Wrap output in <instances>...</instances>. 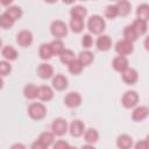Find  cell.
Returning <instances> with one entry per match:
<instances>
[{
    "label": "cell",
    "mask_w": 149,
    "mask_h": 149,
    "mask_svg": "<svg viewBox=\"0 0 149 149\" xmlns=\"http://www.w3.org/2000/svg\"><path fill=\"white\" fill-rule=\"evenodd\" d=\"M148 114H149V108L146 106H140L134 109L132 114V119L134 121H142L148 116Z\"/></svg>",
    "instance_id": "cell-14"
},
{
    "label": "cell",
    "mask_w": 149,
    "mask_h": 149,
    "mask_svg": "<svg viewBox=\"0 0 149 149\" xmlns=\"http://www.w3.org/2000/svg\"><path fill=\"white\" fill-rule=\"evenodd\" d=\"M1 54H2V56H3L6 59H8V61H14V59H16V57H17L16 50H15L13 47H10V45L3 47Z\"/></svg>",
    "instance_id": "cell-26"
},
{
    "label": "cell",
    "mask_w": 149,
    "mask_h": 149,
    "mask_svg": "<svg viewBox=\"0 0 149 149\" xmlns=\"http://www.w3.org/2000/svg\"><path fill=\"white\" fill-rule=\"evenodd\" d=\"M31 148L33 149H44V147H43V144L38 141V140H36L33 144H31Z\"/></svg>",
    "instance_id": "cell-40"
},
{
    "label": "cell",
    "mask_w": 149,
    "mask_h": 149,
    "mask_svg": "<svg viewBox=\"0 0 149 149\" xmlns=\"http://www.w3.org/2000/svg\"><path fill=\"white\" fill-rule=\"evenodd\" d=\"M83 68H84V65L80 63L79 59H74L73 62H71V63L69 64V71H70L72 74H78V73H80L81 70H83Z\"/></svg>",
    "instance_id": "cell-33"
},
{
    "label": "cell",
    "mask_w": 149,
    "mask_h": 149,
    "mask_svg": "<svg viewBox=\"0 0 149 149\" xmlns=\"http://www.w3.org/2000/svg\"><path fill=\"white\" fill-rule=\"evenodd\" d=\"M45 2H48V3H54V2H56L57 0H44Z\"/></svg>",
    "instance_id": "cell-45"
},
{
    "label": "cell",
    "mask_w": 149,
    "mask_h": 149,
    "mask_svg": "<svg viewBox=\"0 0 149 149\" xmlns=\"http://www.w3.org/2000/svg\"><path fill=\"white\" fill-rule=\"evenodd\" d=\"M105 27V20L100 15H92L87 21V28L92 34H101Z\"/></svg>",
    "instance_id": "cell-1"
},
{
    "label": "cell",
    "mask_w": 149,
    "mask_h": 149,
    "mask_svg": "<svg viewBox=\"0 0 149 149\" xmlns=\"http://www.w3.org/2000/svg\"><path fill=\"white\" fill-rule=\"evenodd\" d=\"M54 148H55V149H59V148H70V144H69L68 142H65V141L59 140V141H57V142L54 144Z\"/></svg>",
    "instance_id": "cell-38"
},
{
    "label": "cell",
    "mask_w": 149,
    "mask_h": 149,
    "mask_svg": "<svg viewBox=\"0 0 149 149\" xmlns=\"http://www.w3.org/2000/svg\"><path fill=\"white\" fill-rule=\"evenodd\" d=\"M83 1H84V0H83Z\"/></svg>",
    "instance_id": "cell-47"
},
{
    "label": "cell",
    "mask_w": 149,
    "mask_h": 149,
    "mask_svg": "<svg viewBox=\"0 0 149 149\" xmlns=\"http://www.w3.org/2000/svg\"><path fill=\"white\" fill-rule=\"evenodd\" d=\"M137 36L139 35H137L136 30L134 29L133 24L132 26H127L125 28V30H123V37H125V40L130 41V42H135L137 40Z\"/></svg>",
    "instance_id": "cell-23"
},
{
    "label": "cell",
    "mask_w": 149,
    "mask_h": 149,
    "mask_svg": "<svg viewBox=\"0 0 149 149\" xmlns=\"http://www.w3.org/2000/svg\"><path fill=\"white\" fill-rule=\"evenodd\" d=\"M14 22H15V21H14L6 12L1 14V16H0V24H1L2 28H5V29L10 28V27L14 24Z\"/></svg>",
    "instance_id": "cell-32"
},
{
    "label": "cell",
    "mask_w": 149,
    "mask_h": 149,
    "mask_svg": "<svg viewBox=\"0 0 149 149\" xmlns=\"http://www.w3.org/2000/svg\"><path fill=\"white\" fill-rule=\"evenodd\" d=\"M54 136H55V134H54V133L44 132V133H42V134L40 135L38 141L43 144V147H44V148H48V147H50V146L52 144V142H54Z\"/></svg>",
    "instance_id": "cell-20"
},
{
    "label": "cell",
    "mask_w": 149,
    "mask_h": 149,
    "mask_svg": "<svg viewBox=\"0 0 149 149\" xmlns=\"http://www.w3.org/2000/svg\"><path fill=\"white\" fill-rule=\"evenodd\" d=\"M133 27H134V29L136 30V33H137V35H143V34H146V31H147V21H144V20H141V19H136L134 22H133Z\"/></svg>",
    "instance_id": "cell-27"
},
{
    "label": "cell",
    "mask_w": 149,
    "mask_h": 149,
    "mask_svg": "<svg viewBox=\"0 0 149 149\" xmlns=\"http://www.w3.org/2000/svg\"><path fill=\"white\" fill-rule=\"evenodd\" d=\"M78 59L80 61V63L84 66H87V65H90L93 62V54L91 51H88V50H84V51H81L79 54Z\"/></svg>",
    "instance_id": "cell-24"
},
{
    "label": "cell",
    "mask_w": 149,
    "mask_h": 149,
    "mask_svg": "<svg viewBox=\"0 0 149 149\" xmlns=\"http://www.w3.org/2000/svg\"><path fill=\"white\" fill-rule=\"evenodd\" d=\"M52 87L57 91H63L68 87V78L63 74H56L52 78Z\"/></svg>",
    "instance_id": "cell-12"
},
{
    "label": "cell",
    "mask_w": 149,
    "mask_h": 149,
    "mask_svg": "<svg viewBox=\"0 0 149 149\" xmlns=\"http://www.w3.org/2000/svg\"><path fill=\"white\" fill-rule=\"evenodd\" d=\"M16 42L20 47H29L33 43V34L29 30H21L16 35Z\"/></svg>",
    "instance_id": "cell-7"
},
{
    "label": "cell",
    "mask_w": 149,
    "mask_h": 149,
    "mask_svg": "<svg viewBox=\"0 0 149 149\" xmlns=\"http://www.w3.org/2000/svg\"><path fill=\"white\" fill-rule=\"evenodd\" d=\"M52 55H54V52H52V49H51L50 44L43 43L40 47V57L42 59H50Z\"/></svg>",
    "instance_id": "cell-28"
},
{
    "label": "cell",
    "mask_w": 149,
    "mask_h": 149,
    "mask_svg": "<svg viewBox=\"0 0 149 149\" xmlns=\"http://www.w3.org/2000/svg\"><path fill=\"white\" fill-rule=\"evenodd\" d=\"M122 73V79H123V81L126 83V84H128V85H133V84H135L136 81H137V79H139V74H137V71L135 70V69H133V68H127L123 72H121Z\"/></svg>",
    "instance_id": "cell-9"
},
{
    "label": "cell",
    "mask_w": 149,
    "mask_h": 149,
    "mask_svg": "<svg viewBox=\"0 0 149 149\" xmlns=\"http://www.w3.org/2000/svg\"><path fill=\"white\" fill-rule=\"evenodd\" d=\"M133 50H134V47H133V42H130V41L121 40V41H119V42L115 44V51H116L119 55L126 56V55L132 54Z\"/></svg>",
    "instance_id": "cell-5"
},
{
    "label": "cell",
    "mask_w": 149,
    "mask_h": 149,
    "mask_svg": "<svg viewBox=\"0 0 149 149\" xmlns=\"http://www.w3.org/2000/svg\"><path fill=\"white\" fill-rule=\"evenodd\" d=\"M70 28H71V30H72L73 33H80V31L84 29L83 19L72 16V17H71V21H70Z\"/></svg>",
    "instance_id": "cell-21"
},
{
    "label": "cell",
    "mask_w": 149,
    "mask_h": 149,
    "mask_svg": "<svg viewBox=\"0 0 149 149\" xmlns=\"http://www.w3.org/2000/svg\"><path fill=\"white\" fill-rule=\"evenodd\" d=\"M136 15L139 19L148 21L149 20V5L148 3H142L137 7L136 9Z\"/></svg>",
    "instance_id": "cell-22"
},
{
    "label": "cell",
    "mask_w": 149,
    "mask_h": 149,
    "mask_svg": "<svg viewBox=\"0 0 149 149\" xmlns=\"http://www.w3.org/2000/svg\"><path fill=\"white\" fill-rule=\"evenodd\" d=\"M12 148H13V149H14V148H24V146H22V144H15V146H13Z\"/></svg>",
    "instance_id": "cell-43"
},
{
    "label": "cell",
    "mask_w": 149,
    "mask_h": 149,
    "mask_svg": "<svg viewBox=\"0 0 149 149\" xmlns=\"http://www.w3.org/2000/svg\"><path fill=\"white\" fill-rule=\"evenodd\" d=\"M112 45V40L108 35H101L97 40V48L101 51H107Z\"/></svg>",
    "instance_id": "cell-16"
},
{
    "label": "cell",
    "mask_w": 149,
    "mask_h": 149,
    "mask_svg": "<svg viewBox=\"0 0 149 149\" xmlns=\"http://www.w3.org/2000/svg\"><path fill=\"white\" fill-rule=\"evenodd\" d=\"M139 101V95L135 91H127L122 97V105L125 108H132L134 107Z\"/></svg>",
    "instance_id": "cell-6"
},
{
    "label": "cell",
    "mask_w": 149,
    "mask_h": 149,
    "mask_svg": "<svg viewBox=\"0 0 149 149\" xmlns=\"http://www.w3.org/2000/svg\"><path fill=\"white\" fill-rule=\"evenodd\" d=\"M28 114L34 120H42L47 114V108L43 104L40 102H33L28 107Z\"/></svg>",
    "instance_id": "cell-2"
},
{
    "label": "cell",
    "mask_w": 149,
    "mask_h": 149,
    "mask_svg": "<svg viewBox=\"0 0 149 149\" xmlns=\"http://www.w3.org/2000/svg\"><path fill=\"white\" fill-rule=\"evenodd\" d=\"M50 45H51L54 55H61L63 52V50H64V44H63V42L61 40H54L50 43Z\"/></svg>",
    "instance_id": "cell-35"
},
{
    "label": "cell",
    "mask_w": 149,
    "mask_h": 149,
    "mask_svg": "<svg viewBox=\"0 0 149 149\" xmlns=\"http://www.w3.org/2000/svg\"><path fill=\"white\" fill-rule=\"evenodd\" d=\"M118 15H119V10H118L116 5H109V6L106 7V9H105V16L107 19H111L112 20V19H115Z\"/></svg>",
    "instance_id": "cell-34"
},
{
    "label": "cell",
    "mask_w": 149,
    "mask_h": 149,
    "mask_svg": "<svg viewBox=\"0 0 149 149\" xmlns=\"http://www.w3.org/2000/svg\"><path fill=\"white\" fill-rule=\"evenodd\" d=\"M51 130L55 135L57 136H62L66 133L68 130V123L66 121L63 119V118H57L52 121V125H51Z\"/></svg>",
    "instance_id": "cell-4"
},
{
    "label": "cell",
    "mask_w": 149,
    "mask_h": 149,
    "mask_svg": "<svg viewBox=\"0 0 149 149\" xmlns=\"http://www.w3.org/2000/svg\"><path fill=\"white\" fill-rule=\"evenodd\" d=\"M37 73L38 76L42 78V79H49L52 77L54 74V69L50 64H47V63H43V64H40L38 68H37Z\"/></svg>",
    "instance_id": "cell-11"
},
{
    "label": "cell",
    "mask_w": 149,
    "mask_h": 149,
    "mask_svg": "<svg viewBox=\"0 0 149 149\" xmlns=\"http://www.w3.org/2000/svg\"><path fill=\"white\" fill-rule=\"evenodd\" d=\"M64 102L68 107L70 108H74V107H78L80 104H81V97L78 92H70L65 95V99H64Z\"/></svg>",
    "instance_id": "cell-8"
},
{
    "label": "cell",
    "mask_w": 149,
    "mask_h": 149,
    "mask_svg": "<svg viewBox=\"0 0 149 149\" xmlns=\"http://www.w3.org/2000/svg\"><path fill=\"white\" fill-rule=\"evenodd\" d=\"M144 48H146V50H148L149 51V35L146 37V40H144Z\"/></svg>",
    "instance_id": "cell-41"
},
{
    "label": "cell",
    "mask_w": 149,
    "mask_h": 149,
    "mask_svg": "<svg viewBox=\"0 0 149 149\" xmlns=\"http://www.w3.org/2000/svg\"><path fill=\"white\" fill-rule=\"evenodd\" d=\"M84 137H85V141H86L87 143L93 144V143H95V142L98 141L99 134H98V132H97L94 128H88L87 130H85Z\"/></svg>",
    "instance_id": "cell-25"
},
{
    "label": "cell",
    "mask_w": 149,
    "mask_h": 149,
    "mask_svg": "<svg viewBox=\"0 0 149 149\" xmlns=\"http://www.w3.org/2000/svg\"><path fill=\"white\" fill-rule=\"evenodd\" d=\"M135 148H136V149H148L149 147H148L147 141L144 140V141H140V142H137V143L135 144Z\"/></svg>",
    "instance_id": "cell-39"
},
{
    "label": "cell",
    "mask_w": 149,
    "mask_h": 149,
    "mask_svg": "<svg viewBox=\"0 0 149 149\" xmlns=\"http://www.w3.org/2000/svg\"><path fill=\"white\" fill-rule=\"evenodd\" d=\"M10 70H12V68H10L9 63H7L5 61L0 62V73H1V76H7L10 72Z\"/></svg>",
    "instance_id": "cell-36"
},
{
    "label": "cell",
    "mask_w": 149,
    "mask_h": 149,
    "mask_svg": "<svg viewBox=\"0 0 149 149\" xmlns=\"http://www.w3.org/2000/svg\"><path fill=\"white\" fill-rule=\"evenodd\" d=\"M92 43H93V40H92L91 35L90 34H84V36L81 37V44H83V47L86 48V49H88V48L92 47Z\"/></svg>",
    "instance_id": "cell-37"
},
{
    "label": "cell",
    "mask_w": 149,
    "mask_h": 149,
    "mask_svg": "<svg viewBox=\"0 0 149 149\" xmlns=\"http://www.w3.org/2000/svg\"><path fill=\"white\" fill-rule=\"evenodd\" d=\"M59 58H61V62L63 64H66V65H69L71 62H73L76 59L74 58V54L71 50H68V49L63 50V52L59 55Z\"/></svg>",
    "instance_id": "cell-29"
},
{
    "label": "cell",
    "mask_w": 149,
    "mask_h": 149,
    "mask_svg": "<svg viewBox=\"0 0 149 149\" xmlns=\"http://www.w3.org/2000/svg\"><path fill=\"white\" fill-rule=\"evenodd\" d=\"M146 141H147V143H148V147H149V135L147 136V139H146Z\"/></svg>",
    "instance_id": "cell-46"
},
{
    "label": "cell",
    "mask_w": 149,
    "mask_h": 149,
    "mask_svg": "<svg viewBox=\"0 0 149 149\" xmlns=\"http://www.w3.org/2000/svg\"><path fill=\"white\" fill-rule=\"evenodd\" d=\"M70 13H71V16L80 17V19H84V17L87 15V10H86V8L83 7V6H74L73 8H71Z\"/></svg>",
    "instance_id": "cell-30"
},
{
    "label": "cell",
    "mask_w": 149,
    "mask_h": 149,
    "mask_svg": "<svg viewBox=\"0 0 149 149\" xmlns=\"http://www.w3.org/2000/svg\"><path fill=\"white\" fill-rule=\"evenodd\" d=\"M50 31L51 34L57 37V38H62L64 37L66 34H68V27L66 24L63 22V21H59V20H56L51 23L50 26Z\"/></svg>",
    "instance_id": "cell-3"
},
{
    "label": "cell",
    "mask_w": 149,
    "mask_h": 149,
    "mask_svg": "<svg viewBox=\"0 0 149 149\" xmlns=\"http://www.w3.org/2000/svg\"><path fill=\"white\" fill-rule=\"evenodd\" d=\"M116 7H118V10H119V15L120 16H126L129 14L130 12V3L128 0H118V3H116Z\"/></svg>",
    "instance_id": "cell-19"
},
{
    "label": "cell",
    "mask_w": 149,
    "mask_h": 149,
    "mask_svg": "<svg viewBox=\"0 0 149 149\" xmlns=\"http://www.w3.org/2000/svg\"><path fill=\"white\" fill-rule=\"evenodd\" d=\"M63 1H64L65 3H69V5H70V3H73L76 0H63Z\"/></svg>",
    "instance_id": "cell-44"
},
{
    "label": "cell",
    "mask_w": 149,
    "mask_h": 149,
    "mask_svg": "<svg viewBox=\"0 0 149 149\" xmlns=\"http://www.w3.org/2000/svg\"><path fill=\"white\" fill-rule=\"evenodd\" d=\"M0 1H1V3H2L3 6H8L13 0H0Z\"/></svg>",
    "instance_id": "cell-42"
},
{
    "label": "cell",
    "mask_w": 149,
    "mask_h": 149,
    "mask_svg": "<svg viewBox=\"0 0 149 149\" xmlns=\"http://www.w3.org/2000/svg\"><path fill=\"white\" fill-rule=\"evenodd\" d=\"M6 13L14 20V21H16V20H19L21 16H22V9L20 8V7H17V6H13V7H9L8 9H6Z\"/></svg>",
    "instance_id": "cell-31"
},
{
    "label": "cell",
    "mask_w": 149,
    "mask_h": 149,
    "mask_svg": "<svg viewBox=\"0 0 149 149\" xmlns=\"http://www.w3.org/2000/svg\"><path fill=\"white\" fill-rule=\"evenodd\" d=\"M113 68L118 72H123L128 68V59L122 55L115 57L113 59Z\"/></svg>",
    "instance_id": "cell-13"
},
{
    "label": "cell",
    "mask_w": 149,
    "mask_h": 149,
    "mask_svg": "<svg viewBox=\"0 0 149 149\" xmlns=\"http://www.w3.org/2000/svg\"><path fill=\"white\" fill-rule=\"evenodd\" d=\"M116 146L119 148H121V149H128V148H130L133 146V139L127 134H122V135H120L118 137Z\"/></svg>",
    "instance_id": "cell-17"
},
{
    "label": "cell",
    "mask_w": 149,
    "mask_h": 149,
    "mask_svg": "<svg viewBox=\"0 0 149 149\" xmlns=\"http://www.w3.org/2000/svg\"><path fill=\"white\" fill-rule=\"evenodd\" d=\"M23 94L27 99H35L38 97V87L34 84H28L23 88Z\"/></svg>",
    "instance_id": "cell-18"
},
{
    "label": "cell",
    "mask_w": 149,
    "mask_h": 149,
    "mask_svg": "<svg viewBox=\"0 0 149 149\" xmlns=\"http://www.w3.org/2000/svg\"><path fill=\"white\" fill-rule=\"evenodd\" d=\"M85 132V125L80 120H73L70 125V134L73 137H79Z\"/></svg>",
    "instance_id": "cell-10"
},
{
    "label": "cell",
    "mask_w": 149,
    "mask_h": 149,
    "mask_svg": "<svg viewBox=\"0 0 149 149\" xmlns=\"http://www.w3.org/2000/svg\"><path fill=\"white\" fill-rule=\"evenodd\" d=\"M52 97H54V92H52L50 86L42 85V86L38 87V98L42 101H49V100L52 99Z\"/></svg>",
    "instance_id": "cell-15"
}]
</instances>
